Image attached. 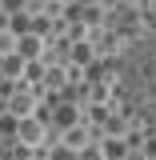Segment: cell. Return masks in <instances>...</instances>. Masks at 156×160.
<instances>
[{"label": "cell", "instance_id": "7a4b0ae2", "mask_svg": "<svg viewBox=\"0 0 156 160\" xmlns=\"http://www.w3.org/2000/svg\"><path fill=\"white\" fill-rule=\"evenodd\" d=\"M48 96V92H40V88H28V84H16L12 92H8V116H36L40 112V100Z\"/></svg>", "mask_w": 156, "mask_h": 160}, {"label": "cell", "instance_id": "6da1fadb", "mask_svg": "<svg viewBox=\"0 0 156 160\" xmlns=\"http://www.w3.org/2000/svg\"><path fill=\"white\" fill-rule=\"evenodd\" d=\"M12 136H16V144L24 148V152L44 148V140H48V120H44V112H36V116H20L16 128H12Z\"/></svg>", "mask_w": 156, "mask_h": 160}, {"label": "cell", "instance_id": "ba28073f", "mask_svg": "<svg viewBox=\"0 0 156 160\" xmlns=\"http://www.w3.org/2000/svg\"><path fill=\"white\" fill-rule=\"evenodd\" d=\"M76 120H80L76 104H60V108H56V128H68V124H76Z\"/></svg>", "mask_w": 156, "mask_h": 160}, {"label": "cell", "instance_id": "3957f363", "mask_svg": "<svg viewBox=\"0 0 156 160\" xmlns=\"http://www.w3.org/2000/svg\"><path fill=\"white\" fill-rule=\"evenodd\" d=\"M64 52H68L64 60H68V64H76V68H88L92 60H100V56H96V44H92V40H72Z\"/></svg>", "mask_w": 156, "mask_h": 160}, {"label": "cell", "instance_id": "8fae6325", "mask_svg": "<svg viewBox=\"0 0 156 160\" xmlns=\"http://www.w3.org/2000/svg\"><path fill=\"white\" fill-rule=\"evenodd\" d=\"M16 128V116H0V132H12Z\"/></svg>", "mask_w": 156, "mask_h": 160}, {"label": "cell", "instance_id": "9c48e42d", "mask_svg": "<svg viewBox=\"0 0 156 160\" xmlns=\"http://www.w3.org/2000/svg\"><path fill=\"white\" fill-rule=\"evenodd\" d=\"M8 52H16V32L0 24V56H8Z\"/></svg>", "mask_w": 156, "mask_h": 160}, {"label": "cell", "instance_id": "277c9868", "mask_svg": "<svg viewBox=\"0 0 156 160\" xmlns=\"http://www.w3.org/2000/svg\"><path fill=\"white\" fill-rule=\"evenodd\" d=\"M48 44H44V36H36V32H24V36H16V56L20 60H40V52H44Z\"/></svg>", "mask_w": 156, "mask_h": 160}, {"label": "cell", "instance_id": "8992f818", "mask_svg": "<svg viewBox=\"0 0 156 160\" xmlns=\"http://www.w3.org/2000/svg\"><path fill=\"white\" fill-rule=\"evenodd\" d=\"M20 72H24V60H20L16 52L0 56V80H20Z\"/></svg>", "mask_w": 156, "mask_h": 160}, {"label": "cell", "instance_id": "52a82bcc", "mask_svg": "<svg viewBox=\"0 0 156 160\" xmlns=\"http://www.w3.org/2000/svg\"><path fill=\"white\" fill-rule=\"evenodd\" d=\"M4 28H12L16 36H24V32H32V12H28V8H24V12H12Z\"/></svg>", "mask_w": 156, "mask_h": 160}, {"label": "cell", "instance_id": "5b68a950", "mask_svg": "<svg viewBox=\"0 0 156 160\" xmlns=\"http://www.w3.org/2000/svg\"><path fill=\"white\" fill-rule=\"evenodd\" d=\"M100 152H104V160H124L128 156V144L120 136H100Z\"/></svg>", "mask_w": 156, "mask_h": 160}, {"label": "cell", "instance_id": "7c38bea8", "mask_svg": "<svg viewBox=\"0 0 156 160\" xmlns=\"http://www.w3.org/2000/svg\"><path fill=\"white\" fill-rule=\"evenodd\" d=\"M140 4H156V0H140Z\"/></svg>", "mask_w": 156, "mask_h": 160}, {"label": "cell", "instance_id": "30bf717a", "mask_svg": "<svg viewBox=\"0 0 156 160\" xmlns=\"http://www.w3.org/2000/svg\"><path fill=\"white\" fill-rule=\"evenodd\" d=\"M76 160H104V152H100V140H88V144L76 152Z\"/></svg>", "mask_w": 156, "mask_h": 160}]
</instances>
